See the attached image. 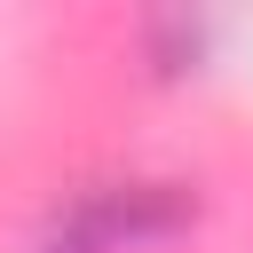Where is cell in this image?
Here are the masks:
<instances>
[{"mask_svg": "<svg viewBox=\"0 0 253 253\" xmlns=\"http://www.w3.org/2000/svg\"><path fill=\"white\" fill-rule=\"evenodd\" d=\"M190 206L174 190H150V182H126V190H95L63 213L55 229V253H126V245H150L182 221Z\"/></svg>", "mask_w": 253, "mask_h": 253, "instance_id": "cell-1", "label": "cell"}]
</instances>
